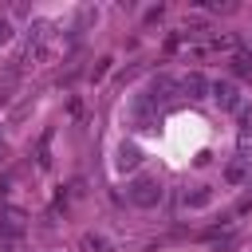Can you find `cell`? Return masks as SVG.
<instances>
[{
  "label": "cell",
  "mask_w": 252,
  "mask_h": 252,
  "mask_svg": "<svg viewBox=\"0 0 252 252\" xmlns=\"http://www.w3.org/2000/svg\"><path fill=\"white\" fill-rule=\"evenodd\" d=\"M114 165H118V169H138V165H142L138 146H134V142H122V146H118V161H114Z\"/></svg>",
  "instance_id": "cell-4"
},
{
  "label": "cell",
  "mask_w": 252,
  "mask_h": 252,
  "mask_svg": "<svg viewBox=\"0 0 252 252\" xmlns=\"http://www.w3.org/2000/svg\"><path fill=\"white\" fill-rule=\"evenodd\" d=\"M8 39H12V24H8V20H0V43H8Z\"/></svg>",
  "instance_id": "cell-11"
},
{
  "label": "cell",
  "mask_w": 252,
  "mask_h": 252,
  "mask_svg": "<svg viewBox=\"0 0 252 252\" xmlns=\"http://www.w3.org/2000/svg\"><path fill=\"white\" fill-rule=\"evenodd\" d=\"M248 165H252V158H236V161H228V165H224V181H228V185H240V181L248 177Z\"/></svg>",
  "instance_id": "cell-5"
},
{
  "label": "cell",
  "mask_w": 252,
  "mask_h": 252,
  "mask_svg": "<svg viewBox=\"0 0 252 252\" xmlns=\"http://www.w3.org/2000/svg\"><path fill=\"white\" fill-rule=\"evenodd\" d=\"M232 43H236L232 35H213V39H209V47H217V51H220V47H224V51H232Z\"/></svg>",
  "instance_id": "cell-9"
},
{
  "label": "cell",
  "mask_w": 252,
  "mask_h": 252,
  "mask_svg": "<svg viewBox=\"0 0 252 252\" xmlns=\"http://www.w3.org/2000/svg\"><path fill=\"white\" fill-rule=\"evenodd\" d=\"M181 91H185L189 98H205V91H213V83H209L205 75H197V71H193L189 79H181Z\"/></svg>",
  "instance_id": "cell-3"
},
{
  "label": "cell",
  "mask_w": 252,
  "mask_h": 252,
  "mask_svg": "<svg viewBox=\"0 0 252 252\" xmlns=\"http://www.w3.org/2000/svg\"><path fill=\"white\" fill-rule=\"evenodd\" d=\"M213 98H217V106H220V110H240V106H244L240 87H236L232 79H217V83H213Z\"/></svg>",
  "instance_id": "cell-2"
},
{
  "label": "cell",
  "mask_w": 252,
  "mask_h": 252,
  "mask_svg": "<svg viewBox=\"0 0 252 252\" xmlns=\"http://www.w3.org/2000/svg\"><path fill=\"white\" fill-rule=\"evenodd\" d=\"M130 201L142 205V209H154V205L161 201V185H158V177H134V185H130Z\"/></svg>",
  "instance_id": "cell-1"
},
{
  "label": "cell",
  "mask_w": 252,
  "mask_h": 252,
  "mask_svg": "<svg viewBox=\"0 0 252 252\" xmlns=\"http://www.w3.org/2000/svg\"><path fill=\"white\" fill-rule=\"evenodd\" d=\"M232 71H236V75H248V71H252V51H236V55H232Z\"/></svg>",
  "instance_id": "cell-7"
},
{
  "label": "cell",
  "mask_w": 252,
  "mask_h": 252,
  "mask_svg": "<svg viewBox=\"0 0 252 252\" xmlns=\"http://www.w3.org/2000/svg\"><path fill=\"white\" fill-rule=\"evenodd\" d=\"M209 201H213V189H209V185H201L193 197H185V205H193V209H205Z\"/></svg>",
  "instance_id": "cell-6"
},
{
  "label": "cell",
  "mask_w": 252,
  "mask_h": 252,
  "mask_svg": "<svg viewBox=\"0 0 252 252\" xmlns=\"http://www.w3.org/2000/svg\"><path fill=\"white\" fill-rule=\"evenodd\" d=\"M106 67H110V59H98V67L91 71V79H102V75H106Z\"/></svg>",
  "instance_id": "cell-10"
},
{
  "label": "cell",
  "mask_w": 252,
  "mask_h": 252,
  "mask_svg": "<svg viewBox=\"0 0 252 252\" xmlns=\"http://www.w3.org/2000/svg\"><path fill=\"white\" fill-rule=\"evenodd\" d=\"M83 248H87V252H106V240H102L98 232H87V236H83Z\"/></svg>",
  "instance_id": "cell-8"
}]
</instances>
